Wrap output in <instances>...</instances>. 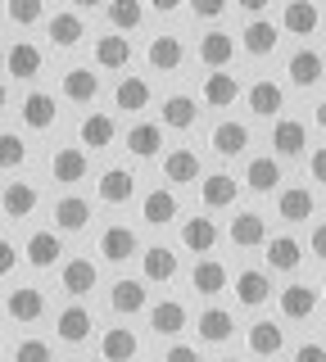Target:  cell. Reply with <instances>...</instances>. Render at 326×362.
Wrapping results in <instances>:
<instances>
[{"label": "cell", "instance_id": "6da1fadb", "mask_svg": "<svg viewBox=\"0 0 326 362\" xmlns=\"http://www.w3.org/2000/svg\"><path fill=\"white\" fill-rule=\"evenodd\" d=\"M86 173H91V158H86L82 145H64V150L50 154V177L64 181V186H73V181H82Z\"/></svg>", "mask_w": 326, "mask_h": 362}, {"label": "cell", "instance_id": "7a4b0ae2", "mask_svg": "<svg viewBox=\"0 0 326 362\" xmlns=\"http://www.w3.org/2000/svg\"><path fill=\"white\" fill-rule=\"evenodd\" d=\"M318 313V290L295 281V286L281 290V317H290V322H308V317Z\"/></svg>", "mask_w": 326, "mask_h": 362}, {"label": "cell", "instance_id": "3957f363", "mask_svg": "<svg viewBox=\"0 0 326 362\" xmlns=\"http://www.w3.org/2000/svg\"><path fill=\"white\" fill-rule=\"evenodd\" d=\"M286 73H290V82L295 86H318L322 82V73H326V64H322V54L318 50H308V45H303V50H295L290 54V64H286Z\"/></svg>", "mask_w": 326, "mask_h": 362}, {"label": "cell", "instance_id": "277c9868", "mask_svg": "<svg viewBox=\"0 0 326 362\" xmlns=\"http://www.w3.org/2000/svg\"><path fill=\"white\" fill-rule=\"evenodd\" d=\"M141 272H145V281H154V286H168V281L177 276V254L168 245H150L141 254Z\"/></svg>", "mask_w": 326, "mask_h": 362}, {"label": "cell", "instance_id": "5b68a950", "mask_svg": "<svg viewBox=\"0 0 326 362\" xmlns=\"http://www.w3.org/2000/svg\"><path fill=\"white\" fill-rule=\"evenodd\" d=\"M231 245H235V249H258V245H267V222H263V213H235V218H231Z\"/></svg>", "mask_w": 326, "mask_h": 362}, {"label": "cell", "instance_id": "8992f818", "mask_svg": "<svg viewBox=\"0 0 326 362\" xmlns=\"http://www.w3.org/2000/svg\"><path fill=\"white\" fill-rule=\"evenodd\" d=\"M18 113H23V122L32 132H46V127H54V113L59 109H54V95H46V90H28Z\"/></svg>", "mask_w": 326, "mask_h": 362}, {"label": "cell", "instance_id": "52a82bcc", "mask_svg": "<svg viewBox=\"0 0 326 362\" xmlns=\"http://www.w3.org/2000/svg\"><path fill=\"white\" fill-rule=\"evenodd\" d=\"M318 23H322V14H318V5H313V0H290L286 14H281V28H286L290 37H313V32H318Z\"/></svg>", "mask_w": 326, "mask_h": 362}, {"label": "cell", "instance_id": "ba28073f", "mask_svg": "<svg viewBox=\"0 0 326 362\" xmlns=\"http://www.w3.org/2000/svg\"><path fill=\"white\" fill-rule=\"evenodd\" d=\"M235 59V37L231 32H204L199 37V64L204 68H227Z\"/></svg>", "mask_w": 326, "mask_h": 362}, {"label": "cell", "instance_id": "9c48e42d", "mask_svg": "<svg viewBox=\"0 0 326 362\" xmlns=\"http://www.w3.org/2000/svg\"><path fill=\"white\" fill-rule=\"evenodd\" d=\"M5 68H9V77H18V82H32V77L41 73V50L32 41H14L9 54H5Z\"/></svg>", "mask_w": 326, "mask_h": 362}, {"label": "cell", "instance_id": "30bf717a", "mask_svg": "<svg viewBox=\"0 0 326 362\" xmlns=\"http://www.w3.org/2000/svg\"><path fill=\"white\" fill-rule=\"evenodd\" d=\"M235 190H240V181L227 177V173H209L199 181V199H204V209H227L235 204Z\"/></svg>", "mask_w": 326, "mask_h": 362}, {"label": "cell", "instance_id": "8fae6325", "mask_svg": "<svg viewBox=\"0 0 326 362\" xmlns=\"http://www.w3.org/2000/svg\"><path fill=\"white\" fill-rule=\"evenodd\" d=\"M235 95H240V82H235V73H222V68H213L204 77V105L209 109H227L235 105Z\"/></svg>", "mask_w": 326, "mask_h": 362}, {"label": "cell", "instance_id": "7c38bea8", "mask_svg": "<svg viewBox=\"0 0 326 362\" xmlns=\"http://www.w3.org/2000/svg\"><path fill=\"white\" fill-rule=\"evenodd\" d=\"M235 299H240L245 308H258V303L272 299V281H267V272H258V267L240 272V276H235Z\"/></svg>", "mask_w": 326, "mask_h": 362}, {"label": "cell", "instance_id": "4fadbf2b", "mask_svg": "<svg viewBox=\"0 0 326 362\" xmlns=\"http://www.w3.org/2000/svg\"><path fill=\"white\" fill-rule=\"evenodd\" d=\"M303 145H308V127H303V122H295V118H281L276 127H272V150H276L281 158H295V154H303Z\"/></svg>", "mask_w": 326, "mask_h": 362}, {"label": "cell", "instance_id": "5bb4252c", "mask_svg": "<svg viewBox=\"0 0 326 362\" xmlns=\"http://www.w3.org/2000/svg\"><path fill=\"white\" fill-rule=\"evenodd\" d=\"M276 213H281L286 222H308L313 213H318V199H313V190H308V186L281 190V199H276Z\"/></svg>", "mask_w": 326, "mask_h": 362}, {"label": "cell", "instance_id": "9a60e30c", "mask_svg": "<svg viewBox=\"0 0 326 362\" xmlns=\"http://www.w3.org/2000/svg\"><path fill=\"white\" fill-rule=\"evenodd\" d=\"M77 136H82V145H91V150H109L118 136V122L109 118V113H86L82 127H77Z\"/></svg>", "mask_w": 326, "mask_h": 362}, {"label": "cell", "instance_id": "2e32d148", "mask_svg": "<svg viewBox=\"0 0 326 362\" xmlns=\"http://www.w3.org/2000/svg\"><path fill=\"white\" fill-rule=\"evenodd\" d=\"M100 199L105 204H127L132 195H136V177L127 173V168H109V173H100Z\"/></svg>", "mask_w": 326, "mask_h": 362}, {"label": "cell", "instance_id": "e0dca14e", "mask_svg": "<svg viewBox=\"0 0 326 362\" xmlns=\"http://www.w3.org/2000/svg\"><path fill=\"white\" fill-rule=\"evenodd\" d=\"M245 105H250V113H258V118H272V113H281V105H286V90L276 82H254L245 90Z\"/></svg>", "mask_w": 326, "mask_h": 362}, {"label": "cell", "instance_id": "ac0fdd59", "mask_svg": "<svg viewBox=\"0 0 326 362\" xmlns=\"http://www.w3.org/2000/svg\"><path fill=\"white\" fill-rule=\"evenodd\" d=\"M100 95V77L91 68H69L64 73V100H73V105H91Z\"/></svg>", "mask_w": 326, "mask_h": 362}, {"label": "cell", "instance_id": "d6986e66", "mask_svg": "<svg viewBox=\"0 0 326 362\" xmlns=\"http://www.w3.org/2000/svg\"><path fill=\"white\" fill-rule=\"evenodd\" d=\"M100 254H105L109 263H127V258L136 254V231H132V226H109V231L100 235Z\"/></svg>", "mask_w": 326, "mask_h": 362}, {"label": "cell", "instance_id": "ffe728a7", "mask_svg": "<svg viewBox=\"0 0 326 362\" xmlns=\"http://www.w3.org/2000/svg\"><path fill=\"white\" fill-rule=\"evenodd\" d=\"M59 281H64V290H69V294L82 299V294L95 290V263H91V258H69L64 272H59Z\"/></svg>", "mask_w": 326, "mask_h": 362}, {"label": "cell", "instance_id": "44dd1931", "mask_svg": "<svg viewBox=\"0 0 326 362\" xmlns=\"http://www.w3.org/2000/svg\"><path fill=\"white\" fill-rule=\"evenodd\" d=\"M182 59H186L182 37H154L150 41V68H154V73H177Z\"/></svg>", "mask_w": 326, "mask_h": 362}, {"label": "cell", "instance_id": "7402d4cb", "mask_svg": "<svg viewBox=\"0 0 326 362\" xmlns=\"http://www.w3.org/2000/svg\"><path fill=\"white\" fill-rule=\"evenodd\" d=\"M23 254H28L32 267H54V258L64 254V245H59V235H54V231H32L28 245H23Z\"/></svg>", "mask_w": 326, "mask_h": 362}, {"label": "cell", "instance_id": "603a6c76", "mask_svg": "<svg viewBox=\"0 0 326 362\" xmlns=\"http://www.w3.org/2000/svg\"><path fill=\"white\" fill-rule=\"evenodd\" d=\"M141 218L150 222V226H168V222L177 218V195H173V190H163V186L150 190V195L141 199Z\"/></svg>", "mask_w": 326, "mask_h": 362}, {"label": "cell", "instance_id": "cb8c5ba5", "mask_svg": "<svg viewBox=\"0 0 326 362\" xmlns=\"http://www.w3.org/2000/svg\"><path fill=\"white\" fill-rule=\"evenodd\" d=\"M303 263V245L295 235H276V240H267V267L272 272H295Z\"/></svg>", "mask_w": 326, "mask_h": 362}, {"label": "cell", "instance_id": "d4e9b609", "mask_svg": "<svg viewBox=\"0 0 326 362\" xmlns=\"http://www.w3.org/2000/svg\"><path fill=\"white\" fill-rule=\"evenodd\" d=\"M281 349H286V331H281L276 322H254V326H250V354L276 358Z\"/></svg>", "mask_w": 326, "mask_h": 362}, {"label": "cell", "instance_id": "484cf974", "mask_svg": "<svg viewBox=\"0 0 326 362\" xmlns=\"http://www.w3.org/2000/svg\"><path fill=\"white\" fill-rule=\"evenodd\" d=\"M86 222H91V204L86 199H77V195L54 199V226H59V231H82Z\"/></svg>", "mask_w": 326, "mask_h": 362}, {"label": "cell", "instance_id": "4316f807", "mask_svg": "<svg viewBox=\"0 0 326 362\" xmlns=\"http://www.w3.org/2000/svg\"><path fill=\"white\" fill-rule=\"evenodd\" d=\"M245 145H250V127H245V122H218V127H213V150L222 158L245 154Z\"/></svg>", "mask_w": 326, "mask_h": 362}, {"label": "cell", "instance_id": "83f0119b", "mask_svg": "<svg viewBox=\"0 0 326 362\" xmlns=\"http://www.w3.org/2000/svg\"><path fill=\"white\" fill-rule=\"evenodd\" d=\"M5 308H9V317H14V322H37V317L46 313V299H41V290L18 286V290L5 299Z\"/></svg>", "mask_w": 326, "mask_h": 362}, {"label": "cell", "instance_id": "f1b7e54d", "mask_svg": "<svg viewBox=\"0 0 326 362\" xmlns=\"http://www.w3.org/2000/svg\"><path fill=\"white\" fill-rule=\"evenodd\" d=\"M91 313H86L82 308V303H69V308H64L59 313V339H64V344H82V339L86 335H91Z\"/></svg>", "mask_w": 326, "mask_h": 362}, {"label": "cell", "instance_id": "f546056e", "mask_svg": "<svg viewBox=\"0 0 326 362\" xmlns=\"http://www.w3.org/2000/svg\"><path fill=\"white\" fill-rule=\"evenodd\" d=\"M182 245L190 249V254H213V245H218V226H213V218H190L182 226Z\"/></svg>", "mask_w": 326, "mask_h": 362}, {"label": "cell", "instance_id": "4dcf8cb0", "mask_svg": "<svg viewBox=\"0 0 326 362\" xmlns=\"http://www.w3.org/2000/svg\"><path fill=\"white\" fill-rule=\"evenodd\" d=\"M163 177L177 181V186L199 181V154H195V150H173V154H163Z\"/></svg>", "mask_w": 326, "mask_h": 362}, {"label": "cell", "instance_id": "1f68e13d", "mask_svg": "<svg viewBox=\"0 0 326 362\" xmlns=\"http://www.w3.org/2000/svg\"><path fill=\"white\" fill-rule=\"evenodd\" d=\"M195 118H199V105L190 95H168L163 100V127L186 132V127H195Z\"/></svg>", "mask_w": 326, "mask_h": 362}, {"label": "cell", "instance_id": "d6a6232c", "mask_svg": "<svg viewBox=\"0 0 326 362\" xmlns=\"http://www.w3.org/2000/svg\"><path fill=\"white\" fill-rule=\"evenodd\" d=\"M276 181H281V163L272 154H267V158H250V168H245V186H250V190L267 195V190H276Z\"/></svg>", "mask_w": 326, "mask_h": 362}, {"label": "cell", "instance_id": "836d02e7", "mask_svg": "<svg viewBox=\"0 0 326 362\" xmlns=\"http://www.w3.org/2000/svg\"><path fill=\"white\" fill-rule=\"evenodd\" d=\"M227 267H222V263H213V258H199V263H195V272H190V286H195L199 294H222V290H227Z\"/></svg>", "mask_w": 326, "mask_h": 362}, {"label": "cell", "instance_id": "e575fe53", "mask_svg": "<svg viewBox=\"0 0 326 362\" xmlns=\"http://www.w3.org/2000/svg\"><path fill=\"white\" fill-rule=\"evenodd\" d=\"M150 326H154V335H177V331H186V308H182L177 299L154 303V308H150Z\"/></svg>", "mask_w": 326, "mask_h": 362}, {"label": "cell", "instance_id": "d590c367", "mask_svg": "<svg viewBox=\"0 0 326 362\" xmlns=\"http://www.w3.org/2000/svg\"><path fill=\"white\" fill-rule=\"evenodd\" d=\"M276 41H281V32H276V23H267V18H254L250 28H245V37H240V45L250 54H272Z\"/></svg>", "mask_w": 326, "mask_h": 362}, {"label": "cell", "instance_id": "8d00e7d4", "mask_svg": "<svg viewBox=\"0 0 326 362\" xmlns=\"http://www.w3.org/2000/svg\"><path fill=\"white\" fill-rule=\"evenodd\" d=\"M159 145H163V127H159V122H136V127L127 132V150L136 158H154Z\"/></svg>", "mask_w": 326, "mask_h": 362}, {"label": "cell", "instance_id": "74e56055", "mask_svg": "<svg viewBox=\"0 0 326 362\" xmlns=\"http://www.w3.org/2000/svg\"><path fill=\"white\" fill-rule=\"evenodd\" d=\"M95 64L100 68H127L132 64V41L122 37V32L118 37H100L95 41Z\"/></svg>", "mask_w": 326, "mask_h": 362}, {"label": "cell", "instance_id": "f35d334b", "mask_svg": "<svg viewBox=\"0 0 326 362\" xmlns=\"http://www.w3.org/2000/svg\"><path fill=\"white\" fill-rule=\"evenodd\" d=\"M136 335L127 331V326H114V331H105V339H100V354H105L109 362H127V358H136Z\"/></svg>", "mask_w": 326, "mask_h": 362}, {"label": "cell", "instance_id": "ab89813d", "mask_svg": "<svg viewBox=\"0 0 326 362\" xmlns=\"http://www.w3.org/2000/svg\"><path fill=\"white\" fill-rule=\"evenodd\" d=\"M114 105L127 109V113H141L150 105V82H145V77H122L118 90H114Z\"/></svg>", "mask_w": 326, "mask_h": 362}, {"label": "cell", "instance_id": "60d3db41", "mask_svg": "<svg viewBox=\"0 0 326 362\" xmlns=\"http://www.w3.org/2000/svg\"><path fill=\"white\" fill-rule=\"evenodd\" d=\"M231 313L227 308H204L199 313V339H209V344H227L231 339Z\"/></svg>", "mask_w": 326, "mask_h": 362}, {"label": "cell", "instance_id": "b9f144b4", "mask_svg": "<svg viewBox=\"0 0 326 362\" xmlns=\"http://www.w3.org/2000/svg\"><path fill=\"white\" fill-rule=\"evenodd\" d=\"M46 32H50V41L59 45V50H73V45L86 37V28H82V18H77V14H54L46 23Z\"/></svg>", "mask_w": 326, "mask_h": 362}, {"label": "cell", "instance_id": "7bdbcfd3", "mask_svg": "<svg viewBox=\"0 0 326 362\" xmlns=\"http://www.w3.org/2000/svg\"><path fill=\"white\" fill-rule=\"evenodd\" d=\"M109 303H114V313H122V317L141 313L145 308V281H127V276H122L114 286V294H109Z\"/></svg>", "mask_w": 326, "mask_h": 362}, {"label": "cell", "instance_id": "ee69618b", "mask_svg": "<svg viewBox=\"0 0 326 362\" xmlns=\"http://www.w3.org/2000/svg\"><path fill=\"white\" fill-rule=\"evenodd\" d=\"M0 204H5V213H9V218H28V213L37 209V190H32L28 181H9V186H5V195H0Z\"/></svg>", "mask_w": 326, "mask_h": 362}, {"label": "cell", "instance_id": "f6af8a7d", "mask_svg": "<svg viewBox=\"0 0 326 362\" xmlns=\"http://www.w3.org/2000/svg\"><path fill=\"white\" fill-rule=\"evenodd\" d=\"M141 18H145L141 0H109V23H114V32H132V28H141Z\"/></svg>", "mask_w": 326, "mask_h": 362}, {"label": "cell", "instance_id": "bcb514c9", "mask_svg": "<svg viewBox=\"0 0 326 362\" xmlns=\"http://www.w3.org/2000/svg\"><path fill=\"white\" fill-rule=\"evenodd\" d=\"M23 163H28L23 136H18V132H0V168H5V173H14V168H23Z\"/></svg>", "mask_w": 326, "mask_h": 362}, {"label": "cell", "instance_id": "7dc6e473", "mask_svg": "<svg viewBox=\"0 0 326 362\" xmlns=\"http://www.w3.org/2000/svg\"><path fill=\"white\" fill-rule=\"evenodd\" d=\"M5 14H9V23H14V28H32V23H41L46 5H41V0H9Z\"/></svg>", "mask_w": 326, "mask_h": 362}, {"label": "cell", "instance_id": "c3c4849f", "mask_svg": "<svg viewBox=\"0 0 326 362\" xmlns=\"http://www.w3.org/2000/svg\"><path fill=\"white\" fill-rule=\"evenodd\" d=\"M41 358H50L46 339H23V344H18V362H41Z\"/></svg>", "mask_w": 326, "mask_h": 362}, {"label": "cell", "instance_id": "681fc988", "mask_svg": "<svg viewBox=\"0 0 326 362\" xmlns=\"http://www.w3.org/2000/svg\"><path fill=\"white\" fill-rule=\"evenodd\" d=\"M227 9V0H190V14L195 18H218Z\"/></svg>", "mask_w": 326, "mask_h": 362}, {"label": "cell", "instance_id": "f907efd6", "mask_svg": "<svg viewBox=\"0 0 326 362\" xmlns=\"http://www.w3.org/2000/svg\"><path fill=\"white\" fill-rule=\"evenodd\" d=\"M308 173H313V181H326V145H318L308 154Z\"/></svg>", "mask_w": 326, "mask_h": 362}, {"label": "cell", "instance_id": "816d5d0a", "mask_svg": "<svg viewBox=\"0 0 326 362\" xmlns=\"http://www.w3.org/2000/svg\"><path fill=\"white\" fill-rule=\"evenodd\" d=\"M14 263H18V249L9 245V240H0V276H9V272H14Z\"/></svg>", "mask_w": 326, "mask_h": 362}, {"label": "cell", "instance_id": "f5cc1de1", "mask_svg": "<svg viewBox=\"0 0 326 362\" xmlns=\"http://www.w3.org/2000/svg\"><path fill=\"white\" fill-rule=\"evenodd\" d=\"M308 249H313V258H326V222L313 226V235H308Z\"/></svg>", "mask_w": 326, "mask_h": 362}, {"label": "cell", "instance_id": "db71d44e", "mask_svg": "<svg viewBox=\"0 0 326 362\" xmlns=\"http://www.w3.org/2000/svg\"><path fill=\"white\" fill-rule=\"evenodd\" d=\"M295 358L299 362H326V344H299Z\"/></svg>", "mask_w": 326, "mask_h": 362}, {"label": "cell", "instance_id": "11a10c76", "mask_svg": "<svg viewBox=\"0 0 326 362\" xmlns=\"http://www.w3.org/2000/svg\"><path fill=\"white\" fill-rule=\"evenodd\" d=\"M168 358H173V362H186V358H195V349H190V344H173V349H168Z\"/></svg>", "mask_w": 326, "mask_h": 362}, {"label": "cell", "instance_id": "9f6ffc18", "mask_svg": "<svg viewBox=\"0 0 326 362\" xmlns=\"http://www.w3.org/2000/svg\"><path fill=\"white\" fill-rule=\"evenodd\" d=\"M235 5H240V9H250V14H263V9L272 5V0H235Z\"/></svg>", "mask_w": 326, "mask_h": 362}, {"label": "cell", "instance_id": "6f0895ef", "mask_svg": "<svg viewBox=\"0 0 326 362\" xmlns=\"http://www.w3.org/2000/svg\"><path fill=\"white\" fill-rule=\"evenodd\" d=\"M154 9H159V14H173V9H182V0H150Z\"/></svg>", "mask_w": 326, "mask_h": 362}, {"label": "cell", "instance_id": "680465c9", "mask_svg": "<svg viewBox=\"0 0 326 362\" xmlns=\"http://www.w3.org/2000/svg\"><path fill=\"white\" fill-rule=\"evenodd\" d=\"M77 9H95V5H105V0H73Z\"/></svg>", "mask_w": 326, "mask_h": 362}, {"label": "cell", "instance_id": "91938a15", "mask_svg": "<svg viewBox=\"0 0 326 362\" xmlns=\"http://www.w3.org/2000/svg\"><path fill=\"white\" fill-rule=\"evenodd\" d=\"M318 127L326 132V100H322V105H318Z\"/></svg>", "mask_w": 326, "mask_h": 362}, {"label": "cell", "instance_id": "94428289", "mask_svg": "<svg viewBox=\"0 0 326 362\" xmlns=\"http://www.w3.org/2000/svg\"><path fill=\"white\" fill-rule=\"evenodd\" d=\"M9 105V90H5V82H0V109H5Z\"/></svg>", "mask_w": 326, "mask_h": 362}]
</instances>
